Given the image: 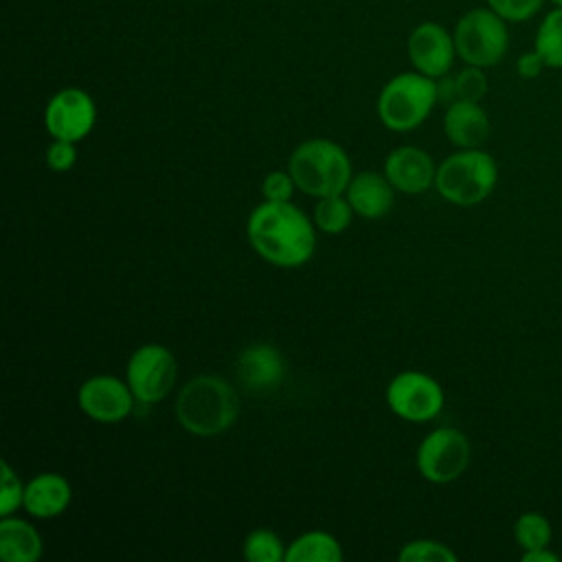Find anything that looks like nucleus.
Listing matches in <instances>:
<instances>
[{
  "instance_id": "1",
  "label": "nucleus",
  "mask_w": 562,
  "mask_h": 562,
  "mask_svg": "<svg viewBox=\"0 0 562 562\" xmlns=\"http://www.w3.org/2000/svg\"><path fill=\"white\" fill-rule=\"evenodd\" d=\"M252 250L272 266L299 268L316 250V224L290 200L257 204L246 222Z\"/></svg>"
},
{
  "instance_id": "2",
  "label": "nucleus",
  "mask_w": 562,
  "mask_h": 562,
  "mask_svg": "<svg viewBox=\"0 0 562 562\" xmlns=\"http://www.w3.org/2000/svg\"><path fill=\"white\" fill-rule=\"evenodd\" d=\"M178 424L195 437H215L228 430L239 415V395L233 384L213 373L191 378L176 397Z\"/></svg>"
},
{
  "instance_id": "3",
  "label": "nucleus",
  "mask_w": 562,
  "mask_h": 562,
  "mask_svg": "<svg viewBox=\"0 0 562 562\" xmlns=\"http://www.w3.org/2000/svg\"><path fill=\"white\" fill-rule=\"evenodd\" d=\"M296 189L312 198L345 193L351 180V160L347 151L329 138H307L299 143L288 160Z\"/></svg>"
},
{
  "instance_id": "4",
  "label": "nucleus",
  "mask_w": 562,
  "mask_h": 562,
  "mask_svg": "<svg viewBox=\"0 0 562 562\" xmlns=\"http://www.w3.org/2000/svg\"><path fill=\"white\" fill-rule=\"evenodd\" d=\"M496 182L498 165L481 147L450 154L435 173L437 193L457 206H474L483 202L494 191Z\"/></svg>"
},
{
  "instance_id": "5",
  "label": "nucleus",
  "mask_w": 562,
  "mask_h": 562,
  "mask_svg": "<svg viewBox=\"0 0 562 562\" xmlns=\"http://www.w3.org/2000/svg\"><path fill=\"white\" fill-rule=\"evenodd\" d=\"M439 101L437 81L422 72L395 75L380 90L378 116L386 130L411 132L419 127Z\"/></svg>"
},
{
  "instance_id": "6",
  "label": "nucleus",
  "mask_w": 562,
  "mask_h": 562,
  "mask_svg": "<svg viewBox=\"0 0 562 562\" xmlns=\"http://www.w3.org/2000/svg\"><path fill=\"white\" fill-rule=\"evenodd\" d=\"M457 55L479 68L496 66L509 46V33L505 20L492 9H472L459 18L454 26Z\"/></svg>"
},
{
  "instance_id": "7",
  "label": "nucleus",
  "mask_w": 562,
  "mask_h": 562,
  "mask_svg": "<svg viewBox=\"0 0 562 562\" xmlns=\"http://www.w3.org/2000/svg\"><path fill=\"white\" fill-rule=\"evenodd\" d=\"M472 446L465 432L452 426L430 430L417 446L415 465L422 479L446 485L457 481L470 465Z\"/></svg>"
},
{
  "instance_id": "8",
  "label": "nucleus",
  "mask_w": 562,
  "mask_h": 562,
  "mask_svg": "<svg viewBox=\"0 0 562 562\" xmlns=\"http://www.w3.org/2000/svg\"><path fill=\"white\" fill-rule=\"evenodd\" d=\"M125 380L140 404L165 400L178 380V362L171 349L158 342L140 345L132 351L125 369Z\"/></svg>"
},
{
  "instance_id": "9",
  "label": "nucleus",
  "mask_w": 562,
  "mask_h": 562,
  "mask_svg": "<svg viewBox=\"0 0 562 562\" xmlns=\"http://www.w3.org/2000/svg\"><path fill=\"white\" fill-rule=\"evenodd\" d=\"M441 384L422 371H402L386 386V404L404 422L422 424L435 419L443 408Z\"/></svg>"
},
{
  "instance_id": "10",
  "label": "nucleus",
  "mask_w": 562,
  "mask_h": 562,
  "mask_svg": "<svg viewBox=\"0 0 562 562\" xmlns=\"http://www.w3.org/2000/svg\"><path fill=\"white\" fill-rule=\"evenodd\" d=\"M97 121V105L81 88H64L50 97L44 110V125L53 138L77 143L88 136Z\"/></svg>"
},
{
  "instance_id": "11",
  "label": "nucleus",
  "mask_w": 562,
  "mask_h": 562,
  "mask_svg": "<svg viewBox=\"0 0 562 562\" xmlns=\"http://www.w3.org/2000/svg\"><path fill=\"white\" fill-rule=\"evenodd\" d=\"M134 393L116 375H92L77 391V404L90 419L99 424L123 422L134 408Z\"/></svg>"
},
{
  "instance_id": "12",
  "label": "nucleus",
  "mask_w": 562,
  "mask_h": 562,
  "mask_svg": "<svg viewBox=\"0 0 562 562\" xmlns=\"http://www.w3.org/2000/svg\"><path fill=\"white\" fill-rule=\"evenodd\" d=\"M288 373L283 353L270 342H255L239 351L235 360L237 382L252 395L274 391Z\"/></svg>"
},
{
  "instance_id": "13",
  "label": "nucleus",
  "mask_w": 562,
  "mask_h": 562,
  "mask_svg": "<svg viewBox=\"0 0 562 562\" xmlns=\"http://www.w3.org/2000/svg\"><path fill=\"white\" fill-rule=\"evenodd\" d=\"M454 37L437 22H424L408 35V57L417 72L439 79L452 68Z\"/></svg>"
},
{
  "instance_id": "14",
  "label": "nucleus",
  "mask_w": 562,
  "mask_h": 562,
  "mask_svg": "<svg viewBox=\"0 0 562 562\" xmlns=\"http://www.w3.org/2000/svg\"><path fill=\"white\" fill-rule=\"evenodd\" d=\"M382 173L389 178L395 191L417 195L435 187L437 167L428 151L413 145H402L389 151Z\"/></svg>"
},
{
  "instance_id": "15",
  "label": "nucleus",
  "mask_w": 562,
  "mask_h": 562,
  "mask_svg": "<svg viewBox=\"0 0 562 562\" xmlns=\"http://www.w3.org/2000/svg\"><path fill=\"white\" fill-rule=\"evenodd\" d=\"M345 195L356 215L364 220H380L393 209L395 187L389 182L384 173L360 171L351 176Z\"/></svg>"
},
{
  "instance_id": "16",
  "label": "nucleus",
  "mask_w": 562,
  "mask_h": 562,
  "mask_svg": "<svg viewBox=\"0 0 562 562\" xmlns=\"http://www.w3.org/2000/svg\"><path fill=\"white\" fill-rule=\"evenodd\" d=\"M490 119L476 101H454L443 114L446 138L459 149L481 147L490 138Z\"/></svg>"
},
{
  "instance_id": "17",
  "label": "nucleus",
  "mask_w": 562,
  "mask_h": 562,
  "mask_svg": "<svg viewBox=\"0 0 562 562\" xmlns=\"http://www.w3.org/2000/svg\"><path fill=\"white\" fill-rule=\"evenodd\" d=\"M70 501L72 487L68 479L57 472H42L26 483L22 507L29 512V516L46 520L61 516L68 509Z\"/></svg>"
},
{
  "instance_id": "18",
  "label": "nucleus",
  "mask_w": 562,
  "mask_h": 562,
  "mask_svg": "<svg viewBox=\"0 0 562 562\" xmlns=\"http://www.w3.org/2000/svg\"><path fill=\"white\" fill-rule=\"evenodd\" d=\"M44 553L40 531L15 516L0 520V558L4 562H37Z\"/></svg>"
},
{
  "instance_id": "19",
  "label": "nucleus",
  "mask_w": 562,
  "mask_h": 562,
  "mask_svg": "<svg viewBox=\"0 0 562 562\" xmlns=\"http://www.w3.org/2000/svg\"><path fill=\"white\" fill-rule=\"evenodd\" d=\"M342 558L338 538L327 531H305L285 549V562H340Z\"/></svg>"
},
{
  "instance_id": "20",
  "label": "nucleus",
  "mask_w": 562,
  "mask_h": 562,
  "mask_svg": "<svg viewBox=\"0 0 562 562\" xmlns=\"http://www.w3.org/2000/svg\"><path fill=\"white\" fill-rule=\"evenodd\" d=\"M439 101H446L448 105L454 101H481L487 94V77L483 68L479 66H465L452 77H439L437 83Z\"/></svg>"
},
{
  "instance_id": "21",
  "label": "nucleus",
  "mask_w": 562,
  "mask_h": 562,
  "mask_svg": "<svg viewBox=\"0 0 562 562\" xmlns=\"http://www.w3.org/2000/svg\"><path fill=\"white\" fill-rule=\"evenodd\" d=\"M533 48L540 53L544 59L547 68H562V9L549 11L538 31H536V42Z\"/></svg>"
},
{
  "instance_id": "22",
  "label": "nucleus",
  "mask_w": 562,
  "mask_h": 562,
  "mask_svg": "<svg viewBox=\"0 0 562 562\" xmlns=\"http://www.w3.org/2000/svg\"><path fill=\"white\" fill-rule=\"evenodd\" d=\"M353 215L356 213H353L347 195H342V193L318 198V202L314 206V224L318 231H323L327 235H338V233L347 231Z\"/></svg>"
},
{
  "instance_id": "23",
  "label": "nucleus",
  "mask_w": 562,
  "mask_h": 562,
  "mask_svg": "<svg viewBox=\"0 0 562 562\" xmlns=\"http://www.w3.org/2000/svg\"><path fill=\"white\" fill-rule=\"evenodd\" d=\"M553 538V527L549 518L540 512H522L514 522V540L522 551L549 547Z\"/></svg>"
},
{
  "instance_id": "24",
  "label": "nucleus",
  "mask_w": 562,
  "mask_h": 562,
  "mask_svg": "<svg viewBox=\"0 0 562 562\" xmlns=\"http://www.w3.org/2000/svg\"><path fill=\"white\" fill-rule=\"evenodd\" d=\"M283 540L272 529H252L244 540V558L248 562H285Z\"/></svg>"
},
{
  "instance_id": "25",
  "label": "nucleus",
  "mask_w": 562,
  "mask_h": 562,
  "mask_svg": "<svg viewBox=\"0 0 562 562\" xmlns=\"http://www.w3.org/2000/svg\"><path fill=\"white\" fill-rule=\"evenodd\" d=\"M397 560L402 562H457V553L432 538H417L406 542L400 553Z\"/></svg>"
},
{
  "instance_id": "26",
  "label": "nucleus",
  "mask_w": 562,
  "mask_h": 562,
  "mask_svg": "<svg viewBox=\"0 0 562 562\" xmlns=\"http://www.w3.org/2000/svg\"><path fill=\"white\" fill-rule=\"evenodd\" d=\"M24 483L11 470L7 461H2V492H0V516H13V512L24 503Z\"/></svg>"
},
{
  "instance_id": "27",
  "label": "nucleus",
  "mask_w": 562,
  "mask_h": 562,
  "mask_svg": "<svg viewBox=\"0 0 562 562\" xmlns=\"http://www.w3.org/2000/svg\"><path fill=\"white\" fill-rule=\"evenodd\" d=\"M544 0H487V7L505 22H525L533 18Z\"/></svg>"
},
{
  "instance_id": "28",
  "label": "nucleus",
  "mask_w": 562,
  "mask_h": 562,
  "mask_svg": "<svg viewBox=\"0 0 562 562\" xmlns=\"http://www.w3.org/2000/svg\"><path fill=\"white\" fill-rule=\"evenodd\" d=\"M296 189V182L292 178L290 171H281V169H274L270 171L263 182H261V193L266 200H272V202H288L292 198Z\"/></svg>"
},
{
  "instance_id": "29",
  "label": "nucleus",
  "mask_w": 562,
  "mask_h": 562,
  "mask_svg": "<svg viewBox=\"0 0 562 562\" xmlns=\"http://www.w3.org/2000/svg\"><path fill=\"white\" fill-rule=\"evenodd\" d=\"M46 167L53 171H68L75 162H77V149L75 143L70 140H59L55 138L48 147H46Z\"/></svg>"
},
{
  "instance_id": "30",
  "label": "nucleus",
  "mask_w": 562,
  "mask_h": 562,
  "mask_svg": "<svg viewBox=\"0 0 562 562\" xmlns=\"http://www.w3.org/2000/svg\"><path fill=\"white\" fill-rule=\"evenodd\" d=\"M544 68H547V64H544V59L540 57V53L536 48L529 50V53H522L516 61V70L522 79H536Z\"/></svg>"
},
{
  "instance_id": "31",
  "label": "nucleus",
  "mask_w": 562,
  "mask_h": 562,
  "mask_svg": "<svg viewBox=\"0 0 562 562\" xmlns=\"http://www.w3.org/2000/svg\"><path fill=\"white\" fill-rule=\"evenodd\" d=\"M522 562H558L560 555L555 551H551L549 547L542 549H531V551H522L520 555Z\"/></svg>"
},
{
  "instance_id": "32",
  "label": "nucleus",
  "mask_w": 562,
  "mask_h": 562,
  "mask_svg": "<svg viewBox=\"0 0 562 562\" xmlns=\"http://www.w3.org/2000/svg\"><path fill=\"white\" fill-rule=\"evenodd\" d=\"M551 2H553L555 7H560V9H562V0H551Z\"/></svg>"
}]
</instances>
